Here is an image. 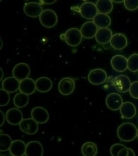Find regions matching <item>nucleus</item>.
I'll return each instance as SVG.
<instances>
[{
	"label": "nucleus",
	"instance_id": "obj_34",
	"mask_svg": "<svg viewBox=\"0 0 138 156\" xmlns=\"http://www.w3.org/2000/svg\"><path fill=\"white\" fill-rule=\"evenodd\" d=\"M128 154H129L128 148L125 146L124 148L121 150V151L119 152L117 156H127Z\"/></svg>",
	"mask_w": 138,
	"mask_h": 156
},
{
	"label": "nucleus",
	"instance_id": "obj_27",
	"mask_svg": "<svg viewBox=\"0 0 138 156\" xmlns=\"http://www.w3.org/2000/svg\"><path fill=\"white\" fill-rule=\"evenodd\" d=\"M28 95L23 93L19 92L15 95L13 98V103L15 106L19 108L25 107L29 103Z\"/></svg>",
	"mask_w": 138,
	"mask_h": 156
},
{
	"label": "nucleus",
	"instance_id": "obj_38",
	"mask_svg": "<svg viewBox=\"0 0 138 156\" xmlns=\"http://www.w3.org/2000/svg\"><path fill=\"white\" fill-rule=\"evenodd\" d=\"M0 71H1V76L0 78V81H1L2 80L3 76V72L2 69L1 68H0Z\"/></svg>",
	"mask_w": 138,
	"mask_h": 156
},
{
	"label": "nucleus",
	"instance_id": "obj_2",
	"mask_svg": "<svg viewBox=\"0 0 138 156\" xmlns=\"http://www.w3.org/2000/svg\"><path fill=\"white\" fill-rule=\"evenodd\" d=\"M39 19L42 26L48 28L55 27L58 22L57 15L51 9L44 10L39 16Z\"/></svg>",
	"mask_w": 138,
	"mask_h": 156
},
{
	"label": "nucleus",
	"instance_id": "obj_32",
	"mask_svg": "<svg viewBox=\"0 0 138 156\" xmlns=\"http://www.w3.org/2000/svg\"><path fill=\"white\" fill-rule=\"evenodd\" d=\"M129 92L132 97L138 99V81L132 83Z\"/></svg>",
	"mask_w": 138,
	"mask_h": 156
},
{
	"label": "nucleus",
	"instance_id": "obj_12",
	"mask_svg": "<svg viewBox=\"0 0 138 156\" xmlns=\"http://www.w3.org/2000/svg\"><path fill=\"white\" fill-rule=\"evenodd\" d=\"M112 67L118 72H123L128 68V59L122 55H116L111 60Z\"/></svg>",
	"mask_w": 138,
	"mask_h": 156
},
{
	"label": "nucleus",
	"instance_id": "obj_16",
	"mask_svg": "<svg viewBox=\"0 0 138 156\" xmlns=\"http://www.w3.org/2000/svg\"><path fill=\"white\" fill-rule=\"evenodd\" d=\"M43 147L39 141H31L27 144L26 156H43Z\"/></svg>",
	"mask_w": 138,
	"mask_h": 156
},
{
	"label": "nucleus",
	"instance_id": "obj_20",
	"mask_svg": "<svg viewBox=\"0 0 138 156\" xmlns=\"http://www.w3.org/2000/svg\"><path fill=\"white\" fill-rule=\"evenodd\" d=\"M27 145L21 140L12 141L9 149L10 154L12 156H24L25 155Z\"/></svg>",
	"mask_w": 138,
	"mask_h": 156
},
{
	"label": "nucleus",
	"instance_id": "obj_37",
	"mask_svg": "<svg viewBox=\"0 0 138 156\" xmlns=\"http://www.w3.org/2000/svg\"><path fill=\"white\" fill-rule=\"evenodd\" d=\"M128 150H129V154L127 156H136L135 153L132 149L131 148H128Z\"/></svg>",
	"mask_w": 138,
	"mask_h": 156
},
{
	"label": "nucleus",
	"instance_id": "obj_17",
	"mask_svg": "<svg viewBox=\"0 0 138 156\" xmlns=\"http://www.w3.org/2000/svg\"><path fill=\"white\" fill-rule=\"evenodd\" d=\"M112 48L116 50H122L126 48L128 44V40L126 36L121 33H116L113 35L110 41Z\"/></svg>",
	"mask_w": 138,
	"mask_h": 156
},
{
	"label": "nucleus",
	"instance_id": "obj_15",
	"mask_svg": "<svg viewBox=\"0 0 138 156\" xmlns=\"http://www.w3.org/2000/svg\"><path fill=\"white\" fill-rule=\"evenodd\" d=\"M23 10L28 16L30 17H39L43 11L41 5L39 3H27L24 5Z\"/></svg>",
	"mask_w": 138,
	"mask_h": 156
},
{
	"label": "nucleus",
	"instance_id": "obj_30",
	"mask_svg": "<svg viewBox=\"0 0 138 156\" xmlns=\"http://www.w3.org/2000/svg\"><path fill=\"white\" fill-rule=\"evenodd\" d=\"M0 93H1V104L0 106L1 107L5 106L7 105L10 101L9 93L7 92V91L4 90L2 88L0 90Z\"/></svg>",
	"mask_w": 138,
	"mask_h": 156
},
{
	"label": "nucleus",
	"instance_id": "obj_13",
	"mask_svg": "<svg viewBox=\"0 0 138 156\" xmlns=\"http://www.w3.org/2000/svg\"><path fill=\"white\" fill-rule=\"evenodd\" d=\"M31 116L33 119L39 124L45 123L49 119L48 111L43 107L40 106L34 107L32 110Z\"/></svg>",
	"mask_w": 138,
	"mask_h": 156
},
{
	"label": "nucleus",
	"instance_id": "obj_40",
	"mask_svg": "<svg viewBox=\"0 0 138 156\" xmlns=\"http://www.w3.org/2000/svg\"><path fill=\"white\" fill-rule=\"evenodd\" d=\"M1 156H12V154H1Z\"/></svg>",
	"mask_w": 138,
	"mask_h": 156
},
{
	"label": "nucleus",
	"instance_id": "obj_1",
	"mask_svg": "<svg viewBox=\"0 0 138 156\" xmlns=\"http://www.w3.org/2000/svg\"><path fill=\"white\" fill-rule=\"evenodd\" d=\"M137 131L138 129L135 125L130 122H126L118 127L117 136L121 141L130 142L136 139Z\"/></svg>",
	"mask_w": 138,
	"mask_h": 156
},
{
	"label": "nucleus",
	"instance_id": "obj_24",
	"mask_svg": "<svg viewBox=\"0 0 138 156\" xmlns=\"http://www.w3.org/2000/svg\"><path fill=\"white\" fill-rule=\"evenodd\" d=\"M93 22L99 29L107 28L111 25V19L108 15L98 13L93 19Z\"/></svg>",
	"mask_w": 138,
	"mask_h": 156
},
{
	"label": "nucleus",
	"instance_id": "obj_25",
	"mask_svg": "<svg viewBox=\"0 0 138 156\" xmlns=\"http://www.w3.org/2000/svg\"><path fill=\"white\" fill-rule=\"evenodd\" d=\"M98 12L100 14L107 15L111 12L113 8L112 1L109 0H99L96 3Z\"/></svg>",
	"mask_w": 138,
	"mask_h": 156
},
{
	"label": "nucleus",
	"instance_id": "obj_26",
	"mask_svg": "<svg viewBox=\"0 0 138 156\" xmlns=\"http://www.w3.org/2000/svg\"><path fill=\"white\" fill-rule=\"evenodd\" d=\"M81 151L84 156H96L98 152V147L94 143L88 141L82 145Z\"/></svg>",
	"mask_w": 138,
	"mask_h": 156
},
{
	"label": "nucleus",
	"instance_id": "obj_33",
	"mask_svg": "<svg viewBox=\"0 0 138 156\" xmlns=\"http://www.w3.org/2000/svg\"><path fill=\"white\" fill-rule=\"evenodd\" d=\"M125 147V145L121 144L116 143L114 144L111 147L110 149V154L112 156H117L118 154L121 150Z\"/></svg>",
	"mask_w": 138,
	"mask_h": 156
},
{
	"label": "nucleus",
	"instance_id": "obj_23",
	"mask_svg": "<svg viewBox=\"0 0 138 156\" xmlns=\"http://www.w3.org/2000/svg\"><path fill=\"white\" fill-rule=\"evenodd\" d=\"M36 88L39 92L46 93L51 90L53 83L51 79L45 76L38 78L35 81Z\"/></svg>",
	"mask_w": 138,
	"mask_h": 156
},
{
	"label": "nucleus",
	"instance_id": "obj_18",
	"mask_svg": "<svg viewBox=\"0 0 138 156\" xmlns=\"http://www.w3.org/2000/svg\"><path fill=\"white\" fill-rule=\"evenodd\" d=\"M120 112L123 118L131 119L135 117L136 114V106L130 101L124 102L120 108Z\"/></svg>",
	"mask_w": 138,
	"mask_h": 156
},
{
	"label": "nucleus",
	"instance_id": "obj_31",
	"mask_svg": "<svg viewBox=\"0 0 138 156\" xmlns=\"http://www.w3.org/2000/svg\"><path fill=\"white\" fill-rule=\"evenodd\" d=\"M124 6L126 9L130 11H133L138 8V0L129 1L125 0L124 2Z\"/></svg>",
	"mask_w": 138,
	"mask_h": 156
},
{
	"label": "nucleus",
	"instance_id": "obj_14",
	"mask_svg": "<svg viewBox=\"0 0 138 156\" xmlns=\"http://www.w3.org/2000/svg\"><path fill=\"white\" fill-rule=\"evenodd\" d=\"M98 27L93 21H87L82 24L80 31L82 37L91 39L96 37L98 31Z\"/></svg>",
	"mask_w": 138,
	"mask_h": 156
},
{
	"label": "nucleus",
	"instance_id": "obj_41",
	"mask_svg": "<svg viewBox=\"0 0 138 156\" xmlns=\"http://www.w3.org/2000/svg\"><path fill=\"white\" fill-rule=\"evenodd\" d=\"M0 42H1V47H0V49H2V47L3 46V42L2 40V39H0Z\"/></svg>",
	"mask_w": 138,
	"mask_h": 156
},
{
	"label": "nucleus",
	"instance_id": "obj_19",
	"mask_svg": "<svg viewBox=\"0 0 138 156\" xmlns=\"http://www.w3.org/2000/svg\"><path fill=\"white\" fill-rule=\"evenodd\" d=\"M19 83L14 76H10L5 79L2 83V88L9 93L16 92L19 90Z\"/></svg>",
	"mask_w": 138,
	"mask_h": 156
},
{
	"label": "nucleus",
	"instance_id": "obj_11",
	"mask_svg": "<svg viewBox=\"0 0 138 156\" xmlns=\"http://www.w3.org/2000/svg\"><path fill=\"white\" fill-rule=\"evenodd\" d=\"M19 126L22 132L29 135L35 134L39 130V124L32 118L23 120Z\"/></svg>",
	"mask_w": 138,
	"mask_h": 156
},
{
	"label": "nucleus",
	"instance_id": "obj_28",
	"mask_svg": "<svg viewBox=\"0 0 138 156\" xmlns=\"http://www.w3.org/2000/svg\"><path fill=\"white\" fill-rule=\"evenodd\" d=\"M12 139L7 134H1L0 135V151L5 152L9 150L12 144Z\"/></svg>",
	"mask_w": 138,
	"mask_h": 156
},
{
	"label": "nucleus",
	"instance_id": "obj_36",
	"mask_svg": "<svg viewBox=\"0 0 138 156\" xmlns=\"http://www.w3.org/2000/svg\"><path fill=\"white\" fill-rule=\"evenodd\" d=\"M0 117H1V125L0 126H2L5 121V116L3 112L2 111H0Z\"/></svg>",
	"mask_w": 138,
	"mask_h": 156
},
{
	"label": "nucleus",
	"instance_id": "obj_29",
	"mask_svg": "<svg viewBox=\"0 0 138 156\" xmlns=\"http://www.w3.org/2000/svg\"><path fill=\"white\" fill-rule=\"evenodd\" d=\"M128 69L132 72H138V54L134 53L128 58Z\"/></svg>",
	"mask_w": 138,
	"mask_h": 156
},
{
	"label": "nucleus",
	"instance_id": "obj_42",
	"mask_svg": "<svg viewBox=\"0 0 138 156\" xmlns=\"http://www.w3.org/2000/svg\"><path fill=\"white\" fill-rule=\"evenodd\" d=\"M137 137H138V131H137Z\"/></svg>",
	"mask_w": 138,
	"mask_h": 156
},
{
	"label": "nucleus",
	"instance_id": "obj_9",
	"mask_svg": "<svg viewBox=\"0 0 138 156\" xmlns=\"http://www.w3.org/2000/svg\"><path fill=\"white\" fill-rule=\"evenodd\" d=\"M105 102L107 107L112 111L120 110L124 103L122 97L116 93H112L107 95Z\"/></svg>",
	"mask_w": 138,
	"mask_h": 156
},
{
	"label": "nucleus",
	"instance_id": "obj_35",
	"mask_svg": "<svg viewBox=\"0 0 138 156\" xmlns=\"http://www.w3.org/2000/svg\"><path fill=\"white\" fill-rule=\"evenodd\" d=\"M56 2V1H47V0H45V1H39V3L40 5L44 4V5H52V4H53L54 3Z\"/></svg>",
	"mask_w": 138,
	"mask_h": 156
},
{
	"label": "nucleus",
	"instance_id": "obj_8",
	"mask_svg": "<svg viewBox=\"0 0 138 156\" xmlns=\"http://www.w3.org/2000/svg\"><path fill=\"white\" fill-rule=\"evenodd\" d=\"M75 88V81L72 78L66 77L61 79L58 84V90L61 94L69 95L73 92Z\"/></svg>",
	"mask_w": 138,
	"mask_h": 156
},
{
	"label": "nucleus",
	"instance_id": "obj_7",
	"mask_svg": "<svg viewBox=\"0 0 138 156\" xmlns=\"http://www.w3.org/2000/svg\"><path fill=\"white\" fill-rule=\"evenodd\" d=\"M131 84L130 78L123 74L117 76L113 81L114 87L117 91L120 93H126L129 91Z\"/></svg>",
	"mask_w": 138,
	"mask_h": 156
},
{
	"label": "nucleus",
	"instance_id": "obj_21",
	"mask_svg": "<svg viewBox=\"0 0 138 156\" xmlns=\"http://www.w3.org/2000/svg\"><path fill=\"white\" fill-rule=\"evenodd\" d=\"M36 90L35 82L32 78H27L19 83V90L20 92L28 95H31L35 92Z\"/></svg>",
	"mask_w": 138,
	"mask_h": 156
},
{
	"label": "nucleus",
	"instance_id": "obj_4",
	"mask_svg": "<svg viewBox=\"0 0 138 156\" xmlns=\"http://www.w3.org/2000/svg\"><path fill=\"white\" fill-rule=\"evenodd\" d=\"M107 76L105 70L101 68H96L90 71L88 75V80L92 85H99L106 80Z\"/></svg>",
	"mask_w": 138,
	"mask_h": 156
},
{
	"label": "nucleus",
	"instance_id": "obj_6",
	"mask_svg": "<svg viewBox=\"0 0 138 156\" xmlns=\"http://www.w3.org/2000/svg\"><path fill=\"white\" fill-rule=\"evenodd\" d=\"M30 68L25 63H17L12 69V76L19 81L23 80L29 77L30 74Z\"/></svg>",
	"mask_w": 138,
	"mask_h": 156
},
{
	"label": "nucleus",
	"instance_id": "obj_3",
	"mask_svg": "<svg viewBox=\"0 0 138 156\" xmlns=\"http://www.w3.org/2000/svg\"><path fill=\"white\" fill-rule=\"evenodd\" d=\"M64 39L69 46L76 47L82 41V35L80 30L76 28H72L66 30L64 35Z\"/></svg>",
	"mask_w": 138,
	"mask_h": 156
},
{
	"label": "nucleus",
	"instance_id": "obj_10",
	"mask_svg": "<svg viewBox=\"0 0 138 156\" xmlns=\"http://www.w3.org/2000/svg\"><path fill=\"white\" fill-rule=\"evenodd\" d=\"M5 119L8 124L14 126L19 125L24 119L22 112L17 108H12L8 110L5 114Z\"/></svg>",
	"mask_w": 138,
	"mask_h": 156
},
{
	"label": "nucleus",
	"instance_id": "obj_39",
	"mask_svg": "<svg viewBox=\"0 0 138 156\" xmlns=\"http://www.w3.org/2000/svg\"><path fill=\"white\" fill-rule=\"evenodd\" d=\"M112 2L117 3H119L124 2V1H112Z\"/></svg>",
	"mask_w": 138,
	"mask_h": 156
},
{
	"label": "nucleus",
	"instance_id": "obj_5",
	"mask_svg": "<svg viewBox=\"0 0 138 156\" xmlns=\"http://www.w3.org/2000/svg\"><path fill=\"white\" fill-rule=\"evenodd\" d=\"M79 12L81 16L85 19H93L98 14L96 5L91 2L83 3L79 8Z\"/></svg>",
	"mask_w": 138,
	"mask_h": 156
},
{
	"label": "nucleus",
	"instance_id": "obj_22",
	"mask_svg": "<svg viewBox=\"0 0 138 156\" xmlns=\"http://www.w3.org/2000/svg\"><path fill=\"white\" fill-rule=\"evenodd\" d=\"M112 36L113 34L111 29L108 28H100L98 30L95 38L98 44H105L110 42Z\"/></svg>",
	"mask_w": 138,
	"mask_h": 156
}]
</instances>
